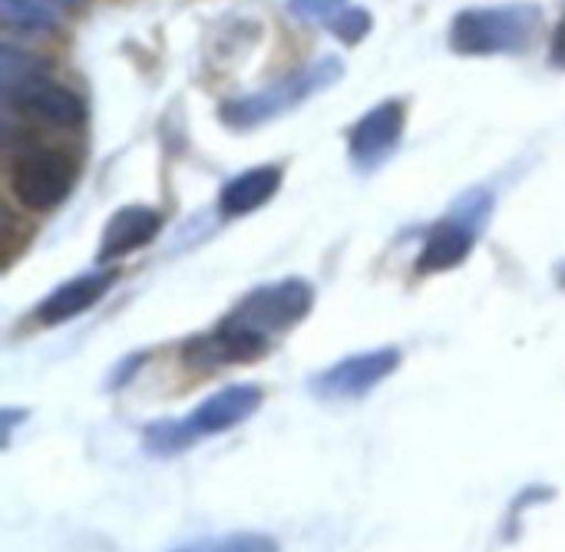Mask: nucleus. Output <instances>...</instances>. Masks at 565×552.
I'll use <instances>...</instances> for the list:
<instances>
[{
	"label": "nucleus",
	"mask_w": 565,
	"mask_h": 552,
	"mask_svg": "<svg viewBox=\"0 0 565 552\" xmlns=\"http://www.w3.org/2000/svg\"><path fill=\"white\" fill-rule=\"evenodd\" d=\"M262 401H265V394L258 384H228V388L209 394L189 417L149 424L142 434V447L156 457H175L205 437H218V434H228L232 427L245 424L248 417L258 414Z\"/></svg>",
	"instance_id": "obj_1"
},
{
	"label": "nucleus",
	"mask_w": 565,
	"mask_h": 552,
	"mask_svg": "<svg viewBox=\"0 0 565 552\" xmlns=\"http://www.w3.org/2000/svg\"><path fill=\"white\" fill-rule=\"evenodd\" d=\"M0 86L7 109H20L46 126L73 129L86 119L83 99L63 83H56L40 60L13 46L0 50Z\"/></svg>",
	"instance_id": "obj_2"
},
{
	"label": "nucleus",
	"mask_w": 565,
	"mask_h": 552,
	"mask_svg": "<svg viewBox=\"0 0 565 552\" xmlns=\"http://www.w3.org/2000/svg\"><path fill=\"white\" fill-rule=\"evenodd\" d=\"M341 76H344V63L338 56H321L318 63H308V66L295 70L288 76L268 83L258 93H248V96H238V99L222 103L218 116L232 129H255L262 123H271V119L291 113L295 106H301L315 93L334 86Z\"/></svg>",
	"instance_id": "obj_3"
},
{
	"label": "nucleus",
	"mask_w": 565,
	"mask_h": 552,
	"mask_svg": "<svg viewBox=\"0 0 565 552\" xmlns=\"http://www.w3.org/2000/svg\"><path fill=\"white\" fill-rule=\"evenodd\" d=\"M540 26V7L507 3V7H473L457 13L450 26V46L463 56L520 53L530 46Z\"/></svg>",
	"instance_id": "obj_4"
},
{
	"label": "nucleus",
	"mask_w": 565,
	"mask_h": 552,
	"mask_svg": "<svg viewBox=\"0 0 565 552\" xmlns=\"http://www.w3.org/2000/svg\"><path fill=\"white\" fill-rule=\"evenodd\" d=\"M493 205H497V199L487 189L463 192L454 202V209L427 232L420 258H417V272L420 275H437V272H450V268L463 265L470 258L477 238L490 225Z\"/></svg>",
	"instance_id": "obj_5"
},
{
	"label": "nucleus",
	"mask_w": 565,
	"mask_h": 552,
	"mask_svg": "<svg viewBox=\"0 0 565 552\" xmlns=\"http://www.w3.org/2000/svg\"><path fill=\"white\" fill-rule=\"evenodd\" d=\"M311 308H315V288L301 278H281V282H271V285L248 291L225 315V321L271 341L275 335L305 321L311 315Z\"/></svg>",
	"instance_id": "obj_6"
},
{
	"label": "nucleus",
	"mask_w": 565,
	"mask_h": 552,
	"mask_svg": "<svg viewBox=\"0 0 565 552\" xmlns=\"http://www.w3.org/2000/svg\"><path fill=\"white\" fill-rule=\"evenodd\" d=\"M76 185V162L60 149H26L10 166V189L30 212H50Z\"/></svg>",
	"instance_id": "obj_7"
},
{
	"label": "nucleus",
	"mask_w": 565,
	"mask_h": 552,
	"mask_svg": "<svg viewBox=\"0 0 565 552\" xmlns=\"http://www.w3.org/2000/svg\"><path fill=\"white\" fill-rule=\"evenodd\" d=\"M401 368V351L397 348H374L351 354L328 371L315 374L308 381V391L321 401H354L371 394L377 384H384L394 371Z\"/></svg>",
	"instance_id": "obj_8"
},
{
	"label": "nucleus",
	"mask_w": 565,
	"mask_h": 552,
	"mask_svg": "<svg viewBox=\"0 0 565 552\" xmlns=\"http://www.w3.org/2000/svg\"><path fill=\"white\" fill-rule=\"evenodd\" d=\"M268 338L262 335H252L232 321H218L212 331L185 341L182 348V361L195 371H218V368H228V364H252L258 358L268 354Z\"/></svg>",
	"instance_id": "obj_9"
},
{
	"label": "nucleus",
	"mask_w": 565,
	"mask_h": 552,
	"mask_svg": "<svg viewBox=\"0 0 565 552\" xmlns=\"http://www.w3.org/2000/svg\"><path fill=\"white\" fill-rule=\"evenodd\" d=\"M404 119H407V109L401 99H387V103H377L371 113H364L358 119V126L351 129V139H348V149H351V159L358 166H377L384 156H391V149L401 142L404 136Z\"/></svg>",
	"instance_id": "obj_10"
},
{
	"label": "nucleus",
	"mask_w": 565,
	"mask_h": 552,
	"mask_svg": "<svg viewBox=\"0 0 565 552\" xmlns=\"http://www.w3.org/2000/svg\"><path fill=\"white\" fill-rule=\"evenodd\" d=\"M116 285V272L99 268L79 278H70L66 285L53 288L40 305H36V321L53 328V325H66L79 315H86L93 305H99L106 298V291Z\"/></svg>",
	"instance_id": "obj_11"
},
{
	"label": "nucleus",
	"mask_w": 565,
	"mask_h": 552,
	"mask_svg": "<svg viewBox=\"0 0 565 552\" xmlns=\"http://www.w3.org/2000/svg\"><path fill=\"white\" fill-rule=\"evenodd\" d=\"M162 212L152 209V205H122L113 212V219L106 222L103 235H99V252L96 258L99 262H116V258H126L139 248H146L159 229H162Z\"/></svg>",
	"instance_id": "obj_12"
},
{
	"label": "nucleus",
	"mask_w": 565,
	"mask_h": 552,
	"mask_svg": "<svg viewBox=\"0 0 565 552\" xmlns=\"http://www.w3.org/2000/svg\"><path fill=\"white\" fill-rule=\"evenodd\" d=\"M285 182V169L281 166H255L235 179H228L222 185V195H218V212L228 215V219H238V215H248L255 209H262L265 202H271L278 195Z\"/></svg>",
	"instance_id": "obj_13"
},
{
	"label": "nucleus",
	"mask_w": 565,
	"mask_h": 552,
	"mask_svg": "<svg viewBox=\"0 0 565 552\" xmlns=\"http://www.w3.org/2000/svg\"><path fill=\"white\" fill-rule=\"evenodd\" d=\"M0 17L7 26L40 33L56 26L60 20V3L56 0H0Z\"/></svg>",
	"instance_id": "obj_14"
},
{
	"label": "nucleus",
	"mask_w": 565,
	"mask_h": 552,
	"mask_svg": "<svg viewBox=\"0 0 565 552\" xmlns=\"http://www.w3.org/2000/svg\"><path fill=\"white\" fill-rule=\"evenodd\" d=\"M331 30H334V36L344 40V43H361V40L367 36V30H371V13L361 10V7H348L344 13H338V17L331 20Z\"/></svg>",
	"instance_id": "obj_15"
},
{
	"label": "nucleus",
	"mask_w": 565,
	"mask_h": 552,
	"mask_svg": "<svg viewBox=\"0 0 565 552\" xmlns=\"http://www.w3.org/2000/svg\"><path fill=\"white\" fill-rule=\"evenodd\" d=\"M288 10L298 20L318 23V20H334L338 13H344L348 10V0H291Z\"/></svg>",
	"instance_id": "obj_16"
},
{
	"label": "nucleus",
	"mask_w": 565,
	"mask_h": 552,
	"mask_svg": "<svg viewBox=\"0 0 565 552\" xmlns=\"http://www.w3.org/2000/svg\"><path fill=\"white\" fill-rule=\"evenodd\" d=\"M215 552H281L278 543L265 533H235L228 540H222Z\"/></svg>",
	"instance_id": "obj_17"
},
{
	"label": "nucleus",
	"mask_w": 565,
	"mask_h": 552,
	"mask_svg": "<svg viewBox=\"0 0 565 552\" xmlns=\"http://www.w3.org/2000/svg\"><path fill=\"white\" fill-rule=\"evenodd\" d=\"M553 63L556 66H565V13L556 26V36H553Z\"/></svg>",
	"instance_id": "obj_18"
},
{
	"label": "nucleus",
	"mask_w": 565,
	"mask_h": 552,
	"mask_svg": "<svg viewBox=\"0 0 565 552\" xmlns=\"http://www.w3.org/2000/svg\"><path fill=\"white\" fill-rule=\"evenodd\" d=\"M17 421H26V411H3V444H10V434L17 427Z\"/></svg>",
	"instance_id": "obj_19"
},
{
	"label": "nucleus",
	"mask_w": 565,
	"mask_h": 552,
	"mask_svg": "<svg viewBox=\"0 0 565 552\" xmlns=\"http://www.w3.org/2000/svg\"><path fill=\"white\" fill-rule=\"evenodd\" d=\"M556 275H559V285H563V288H565V262H563V265H559V272H556Z\"/></svg>",
	"instance_id": "obj_20"
}]
</instances>
